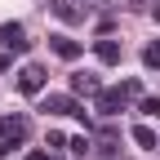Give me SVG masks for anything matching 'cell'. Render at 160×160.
Instances as JSON below:
<instances>
[{"label": "cell", "instance_id": "6da1fadb", "mask_svg": "<svg viewBox=\"0 0 160 160\" xmlns=\"http://www.w3.org/2000/svg\"><path fill=\"white\" fill-rule=\"evenodd\" d=\"M125 98H129L125 85H120V89H98V93H93V111H102V116H120V111H125Z\"/></svg>", "mask_w": 160, "mask_h": 160}, {"label": "cell", "instance_id": "7a4b0ae2", "mask_svg": "<svg viewBox=\"0 0 160 160\" xmlns=\"http://www.w3.org/2000/svg\"><path fill=\"white\" fill-rule=\"evenodd\" d=\"M40 111H49V116H76L80 102L71 93H45V98H40Z\"/></svg>", "mask_w": 160, "mask_h": 160}, {"label": "cell", "instance_id": "3957f363", "mask_svg": "<svg viewBox=\"0 0 160 160\" xmlns=\"http://www.w3.org/2000/svg\"><path fill=\"white\" fill-rule=\"evenodd\" d=\"M18 89H22V93H40V89H45V67L27 62L22 71H18Z\"/></svg>", "mask_w": 160, "mask_h": 160}, {"label": "cell", "instance_id": "277c9868", "mask_svg": "<svg viewBox=\"0 0 160 160\" xmlns=\"http://www.w3.org/2000/svg\"><path fill=\"white\" fill-rule=\"evenodd\" d=\"M49 9L62 22H85V13H89V9H80V0H49Z\"/></svg>", "mask_w": 160, "mask_h": 160}, {"label": "cell", "instance_id": "5b68a950", "mask_svg": "<svg viewBox=\"0 0 160 160\" xmlns=\"http://www.w3.org/2000/svg\"><path fill=\"white\" fill-rule=\"evenodd\" d=\"M0 138L22 142V138H27V116H0Z\"/></svg>", "mask_w": 160, "mask_h": 160}, {"label": "cell", "instance_id": "8992f818", "mask_svg": "<svg viewBox=\"0 0 160 160\" xmlns=\"http://www.w3.org/2000/svg\"><path fill=\"white\" fill-rule=\"evenodd\" d=\"M93 53H98V62H107V67H116L120 58H125V49H120V40H111V36H102L93 45Z\"/></svg>", "mask_w": 160, "mask_h": 160}, {"label": "cell", "instance_id": "52a82bcc", "mask_svg": "<svg viewBox=\"0 0 160 160\" xmlns=\"http://www.w3.org/2000/svg\"><path fill=\"white\" fill-rule=\"evenodd\" d=\"M49 49H53L58 58H67V62H76V58H80V40H71V36H49Z\"/></svg>", "mask_w": 160, "mask_h": 160}, {"label": "cell", "instance_id": "ba28073f", "mask_svg": "<svg viewBox=\"0 0 160 160\" xmlns=\"http://www.w3.org/2000/svg\"><path fill=\"white\" fill-rule=\"evenodd\" d=\"M0 45H9L13 53H27V40H22V27H18V22H5V27H0Z\"/></svg>", "mask_w": 160, "mask_h": 160}, {"label": "cell", "instance_id": "9c48e42d", "mask_svg": "<svg viewBox=\"0 0 160 160\" xmlns=\"http://www.w3.org/2000/svg\"><path fill=\"white\" fill-rule=\"evenodd\" d=\"M98 89H102L98 76H89V71H76V76H71V93H89V98H93Z\"/></svg>", "mask_w": 160, "mask_h": 160}, {"label": "cell", "instance_id": "30bf717a", "mask_svg": "<svg viewBox=\"0 0 160 160\" xmlns=\"http://www.w3.org/2000/svg\"><path fill=\"white\" fill-rule=\"evenodd\" d=\"M133 142H138V147H147V151H156V147H160V142H156V133H151L147 125H133Z\"/></svg>", "mask_w": 160, "mask_h": 160}, {"label": "cell", "instance_id": "8fae6325", "mask_svg": "<svg viewBox=\"0 0 160 160\" xmlns=\"http://www.w3.org/2000/svg\"><path fill=\"white\" fill-rule=\"evenodd\" d=\"M142 62L160 71V40H156V45H147V49H142Z\"/></svg>", "mask_w": 160, "mask_h": 160}, {"label": "cell", "instance_id": "7c38bea8", "mask_svg": "<svg viewBox=\"0 0 160 160\" xmlns=\"http://www.w3.org/2000/svg\"><path fill=\"white\" fill-rule=\"evenodd\" d=\"M138 111H142V116H156V120H160V98H142V102H138Z\"/></svg>", "mask_w": 160, "mask_h": 160}, {"label": "cell", "instance_id": "4fadbf2b", "mask_svg": "<svg viewBox=\"0 0 160 160\" xmlns=\"http://www.w3.org/2000/svg\"><path fill=\"white\" fill-rule=\"evenodd\" d=\"M133 9H147V0H133Z\"/></svg>", "mask_w": 160, "mask_h": 160}, {"label": "cell", "instance_id": "5bb4252c", "mask_svg": "<svg viewBox=\"0 0 160 160\" xmlns=\"http://www.w3.org/2000/svg\"><path fill=\"white\" fill-rule=\"evenodd\" d=\"M156 22H160V5H156Z\"/></svg>", "mask_w": 160, "mask_h": 160}]
</instances>
